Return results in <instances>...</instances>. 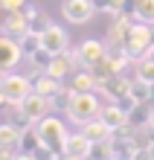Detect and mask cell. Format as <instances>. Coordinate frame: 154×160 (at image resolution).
I'll list each match as a JSON object with an SVG mask.
<instances>
[{
	"mask_svg": "<svg viewBox=\"0 0 154 160\" xmlns=\"http://www.w3.org/2000/svg\"><path fill=\"white\" fill-rule=\"evenodd\" d=\"M64 111H67V117H70L76 125H84V122H90L99 117V111H102V102L99 96H96V90H67V102H64Z\"/></svg>",
	"mask_w": 154,
	"mask_h": 160,
	"instance_id": "6da1fadb",
	"label": "cell"
},
{
	"mask_svg": "<svg viewBox=\"0 0 154 160\" xmlns=\"http://www.w3.org/2000/svg\"><path fill=\"white\" fill-rule=\"evenodd\" d=\"M35 131H38V137H41V148L47 154H61L64 152V143H67V137H70V131L64 128V122L58 117L47 114L44 119L35 122Z\"/></svg>",
	"mask_w": 154,
	"mask_h": 160,
	"instance_id": "7a4b0ae2",
	"label": "cell"
},
{
	"mask_svg": "<svg viewBox=\"0 0 154 160\" xmlns=\"http://www.w3.org/2000/svg\"><path fill=\"white\" fill-rule=\"evenodd\" d=\"M122 47L128 50V55L134 61L142 58V55H148V50H151V23H142V21L131 23V29H128V35H125Z\"/></svg>",
	"mask_w": 154,
	"mask_h": 160,
	"instance_id": "3957f363",
	"label": "cell"
},
{
	"mask_svg": "<svg viewBox=\"0 0 154 160\" xmlns=\"http://www.w3.org/2000/svg\"><path fill=\"white\" fill-rule=\"evenodd\" d=\"M0 93H3L12 105H21L32 93V79L21 76V73H3V76H0Z\"/></svg>",
	"mask_w": 154,
	"mask_h": 160,
	"instance_id": "277c9868",
	"label": "cell"
},
{
	"mask_svg": "<svg viewBox=\"0 0 154 160\" xmlns=\"http://www.w3.org/2000/svg\"><path fill=\"white\" fill-rule=\"evenodd\" d=\"M21 61H23L21 41L3 32V35H0V76H3V73H12Z\"/></svg>",
	"mask_w": 154,
	"mask_h": 160,
	"instance_id": "5b68a950",
	"label": "cell"
},
{
	"mask_svg": "<svg viewBox=\"0 0 154 160\" xmlns=\"http://www.w3.org/2000/svg\"><path fill=\"white\" fill-rule=\"evenodd\" d=\"M50 108H52V99H47V96H41V93H29V96H26L21 105H17V111H21V117L26 119V122H35L38 119H44L47 114H50Z\"/></svg>",
	"mask_w": 154,
	"mask_h": 160,
	"instance_id": "8992f818",
	"label": "cell"
},
{
	"mask_svg": "<svg viewBox=\"0 0 154 160\" xmlns=\"http://www.w3.org/2000/svg\"><path fill=\"white\" fill-rule=\"evenodd\" d=\"M61 15L67 23H87L96 15V6H93V0H64Z\"/></svg>",
	"mask_w": 154,
	"mask_h": 160,
	"instance_id": "52a82bcc",
	"label": "cell"
},
{
	"mask_svg": "<svg viewBox=\"0 0 154 160\" xmlns=\"http://www.w3.org/2000/svg\"><path fill=\"white\" fill-rule=\"evenodd\" d=\"M41 50H47L50 55H58V52H67V50H70L67 32L61 29L58 23H50V26L41 32Z\"/></svg>",
	"mask_w": 154,
	"mask_h": 160,
	"instance_id": "ba28073f",
	"label": "cell"
},
{
	"mask_svg": "<svg viewBox=\"0 0 154 160\" xmlns=\"http://www.w3.org/2000/svg\"><path fill=\"white\" fill-rule=\"evenodd\" d=\"M76 50H79V61H82V67H87V70H93L96 64H99L105 55H108V47H105L102 41H96V38L82 41Z\"/></svg>",
	"mask_w": 154,
	"mask_h": 160,
	"instance_id": "9c48e42d",
	"label": "cell"
},
{
	"mask_svg": "<svg viewBox=\"0 0 154 160\" xmlns=\"http://www.w3.org/2000/svg\"><path fill=\"white\" fill-rule=\"evenodd\" d=\"M29 79H32V90L41 93V96H47V99H58L64 93L61 79H52L50 73H35V76H29Z\"/></svg>",
	"mask_w": 154,
	"mask_h": 160,
	"instance_id": "30bf717a",
	"label": "cell"
},
{
	"mask_svg": "<svg viewBox=\"0 0 154 160\" xmlns=\"http://www.w3.org/2000/svg\"><path fill=\"white\" fill-rule=\"evenodd\" d=\"M99 119H102L111 131H122L125 125H128V111H125L119 102H108V105L99 111Z\"/></svg>",
	"mask_w": 154,
	"mask_h": 160,
	"instance_id": "8fae6325",
	"label": "cell"
},
{
	"mask_svg": "<svg viewBox=\"0 0 154 160\" xmlns=\"http://www.w3.org/2000/svg\"><path fill=\"white\" fill-rule=\"evenodd\" d=\"M128 84H131V82H125L119 73H111L108 79H102V82H99V90H102L111 102H119V99L128 96Z\"/></svg>",
	"mask_w": 154,
	"mask_h": 160,
	"instance_id": "7c38bea8",
	"label": "cell"
},
{
	"mask_svg": "<svg viewBox=\"0 0 154 160\" xmlns=\"http://www.w3.org/2000/svg\"><path fill=\"white\" fill-rule=\"evenodd\" d=\"M90 152H93V143H90V140L82 134V131L70 134V137H67V143H64V154H70V157L90 160Z\"/></svg>",
	"mask_w": 154,
	"mask_h": 160,
	"instance_id": "4fadbf2b",
	"label": "cell"
},
{
	"mask_svg": "<svg viewBox=\"0 0 154 160\" xmlns=\"http://www.w3.org/2000/svg\"><path fill=\"white\" fill-rule=\"evenodd\" d=\"M3 32L12 35V38H21V35L29 32V15H26V9H21V12H9V15H6Z\"/></svg>",
	"mask_w": 154,
	"mask_h": 160,
	"instance_id": "5bb4252c",
	"label": "cell"
},
{
	"mask_svg": "<svg viewBox=\"0 0 154 160\" xmlns=\"http://www.w3.org/2000/svg\"><path fill=\"white\" fill-rule=\"evenodd\" d=\"M111 157H122V160H131L134 157V152H137V143H134V137H125L122 131H117V134L111 137Z\"/></svg>",
	"mask_w": 154,
	"mask_h": 160,
	"instance_id": "9a60e30c",
	"label": "cell"
},
{
	"mask_svg": "<svg viewBox=\"0 0 154 160\" xmlns=\"http://www.w3.org/2000/svg\"><path fill=\"white\" fill-rule=\"evenodd\" d=\"M82 134L87 137L90 143H108V140L117 134V131H111L99 117H96V119H90V122H84V125H82Z\"/></svg>",
	"mask_w": 154,
	"mask_h": 160,
	"instance_id": "2e32d148",
	"label": "cell"
},
{
	"mask_svg": "<svg viewBox=\"0 0 154 160\" xmlns=\"http://www.w3.org/2000/svg\"><path fill=\"white\" fill-rule=\"evenodd\" d=\"M21 134H23V128H17L15 122H0V148H17Z\"/></svg>",
	"mask_w": 154,
	"mask_h": 160,
	"instance_id": "e0dca14e",
	"label": "cell"
},
{
	"mask_svg": "<svg viewBox=\"0 0 154 160\" xmlns=\"http://www.w3.org/2000/svg\"><path fill=\"white\" fill-rule=\"evenodd\" d=\"M96 88H99V79H96L87 67H82V70L73 76V82H70V90H79V93H84V90H96Z\"/></svg>",
	"mask_w": 154,
	"mask_h": 160,
	"instance_id": "ac0fdd59",
	"label": "cell"
},
{
	"mask_svg": "<svg viewBox=\"0 0 154 160\" xmlns=\"http://www.w3.org/2000/svg\"><path fill=\"white\" fill-rule=\"evenodd\" d=\"M134 79L146 82L154 88V58L151 55H142V58H137V70H134Z\"/></svg>",
	"mask_w": 154,
	"mask_h": 160,
	"instance_id": "d6986e66",
	"label": "cell"
},
{
	"mask_svg": "<svg viewBox=\"0 0 154 160\" xmlns=\"http://www.w3.org/2000/svg\"><path fill=\"white\" fill-rule=\"evenodd\" d=\"M151 93H154V88H151V84H146V82H140V79H134V82L128 84V96L137 102V105H146V102L151 99Z\"/></svg>",
	"mask_w": 154,
	"mask_h": 160,
	"instance_id": "ffe728a7",
	"label": "cell"
},
{
	"mask_svg": "<svg viewBox=\"0 0 154 160\" xmlns=\"http://www.w3.org/2000/svg\"><path fill=\"white\" fill-rule=\"evenodd\" d=\"M128 29H131L128 18H125V15L119 12V15H117V23H113V26H111V32H108L111 44H122V41H125V35H128Z\"/></svg>",
	"mask_w": 154,
	"mask_h": 160,
	"instance_id": "44dd1931",
	"label": "cell"
},
{
	"mask_svg": "<svg viewBox=\"0 0 154 160\" xmlns=\"http://www.w3.org/2000/svg\"><path fill=\"white\" fill-rule=\"evenodd\" d=\"M26 15H29V29L41 35L47 26H50V18H47L41 9H35V6H26Z\"/></svg>",
	"mask_w": 154,
	"mask_h": 160,
	"instance_id": "7402d4cb",
	"label": "cell"
},
{
	"mask_svg": "<svg viewBox=\"0 0 154 160\" xmlns=\"http://www.w3.org/2000/svg\"><path fill=\"white\" fill-rule=\"evenodd\" d=\"M35 148H41V137H38L35 125H29V128H23V134H21V146H17V152H35Z\"/></svg>",
	"mask_w": 154,
	"mask_h": 160,
	"instance_id": "603a6c76",
	"label": "cell"
},
{
	"mask_svg": "<svg viewBox=\"0 0 154 160\" xmlns=\"http://www.w3.org/2000/svg\"><path fill=\"white\" fill-rule=\"evenodd\" d=\"M17 41H21V50H23V58H29V55H35L38 50H41V35H38V32H26V35H21V38H17Z\"/></svg>",
	"mask_w": 154,
	"mask_h": 160,
	"instance_id": "cb8c5ba5",
	"label": "cell"
},
{
	"mask_svg": "<svg viewBox=\"0 0 154 160\" xmlns=\"http://www.w3.org/2000/svg\"><path fill=\"white\" fill-rule=\"evenodd\" d=\"M134 18L142 23H154V0H137L134 3Z\"/></svg>",
	"mask_w": 154,
	"mask_h": 160,
	"instance_id": "d4e9b609",
	"label": "cell"
},
{
	"mask_svg": "<svg viewBox=\"0 0 154 160\" xmlns=\"http://www.w3.org/2000/svg\"><path fill=\"white\" fill-rule=\"evenodd\" d=\"M96 12H105V15H119L125 9V0H93Z\"/></svg>",
	"mask_w": 154,
	"mask_h": 160,
	"instance_id": "484cf974",
	"label": "cell"
},
{
	"mask_svg": "<svg viewBox=\"0 0 154 160\" xmlns=\"http://www.w3.org/2000/svg\"><path fill=\"white\" fill-rule=\"evenodd\" d=\"M21 9H26V0H0V12H21Z\"/></svg>",
	"mask_w": 154,
	"mask_h": 160,
	"instance_id": "4316f807",
	"label": "cell"
},
{
	"mask_svg": "<svg viewBox=\"0 0 154 160\" xmlns=\"http://www.w3.org/2000/svg\"><path fill=\"white\" fill-rule=\"evenodd\" d=\"M12 160H38V157H35V152H17Z\"/></svg>",
	"mask_w": 154,
	"mask_h": 160,
	"instance_id": "83f0119b",
	"label": "cell"
},
{
	"mask_svg": "<svg viewBox=\"0 0 154 160\" xmlns=\"http://www.w3.org/2000/svg\"><path fill=\"white\" fill-rule=\"evenodd\" d=\"M15 154H12V148H0V160H12Z\"/></svg>",
	"mask_w": 154,
	"mask_h": 160,
	"instance_id": "f1b7e54d",
	"label": "cell"
},
{
	"mask_svg": "<svg viewBox=\"0 0 154 160\" xmlns=\"http://www.w3.org/2000/svg\"><path fill=\"white\" fill-rule=\"evenodd\" d=\"M151 47H154V23H151Z\"/></svg>",
	"mask_w": 154,
	"mask_h": 160,
	"instance_id": "f546056e",
	"label": "cell"
},
{
	"mask_svg": "<svg viewBox=\"0 0 154 160\" xmlns=\"http://www.w3.org/2000/svg\"><path fill=\"white\" fill-rule=\"evenodd\" d=\"M148 128H154V108H151V125H148Z\"/></svg>",
	"mask_w": 154,
	"mask_h": 160,
	"instance_id": "4dcf8cb0",
	"label": "cell"
},
{
	"mask_svg": "<svg viewBox=\"0 0 154 160\" xmlns=\"http://www.w3.org/2000/svg\"><path fill=\"white\" fill-rule=\"evenodd\" d=\"M108 160H122V157H108Z\"/></svg>",
	"mask_w": 154,
	"mask_h": 160,
	"instance_id": "1f68e13d",
	"label": "cell"
}]
</instances>
